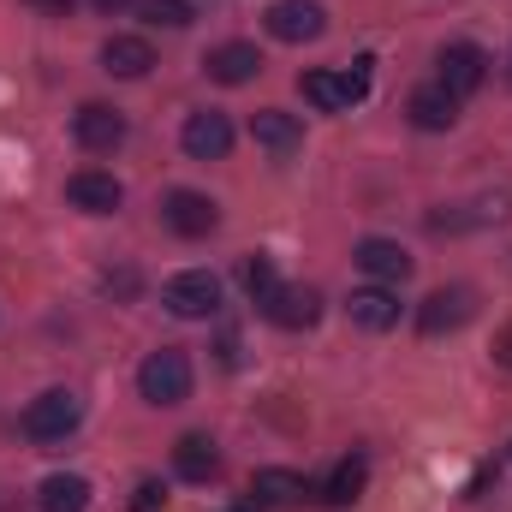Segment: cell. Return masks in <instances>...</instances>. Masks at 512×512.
<instances>
[{
	"label": "cell",
	"mask_w": 512,
	"mask_h": 512,
	"mask_svg": "<svg viewBox=\"0 0 512 512\" xmlns=\"http://www.w3.org/2000/svg\"><path fill=\"white\" fill-rule=\"evenodd\" d=\"M161 221H167L179 239H209L215 221H221V209H215L203 191H167V197H161Z\"/></svg>",
	"instance_id": "8"
},
{
	"label": "cell",
	"mask_w": 512,
	"mask_h": 512,
	"mask_svg": "<svg viewBox=\"0 0 512 512\" xmlns=\"http://www.w3.org/2000/svg\"><path fill=\"white\" fill-rule=\"evenodd\" d=\"M161 304H167L179 322H209V316L221 310V280L203 274V268H185V274H173V280L161 286Z\"/></svg>",
	"instance_id": "4"
},
{
	"label": "cell",
	"mask_w": 512,
	"mask_h": 512,
	"mask_svg": "<svg viewBox=\"0 0 512 512\" xmlns=\"http://www.w3.org/2000/svg\"><path fill=\"white\" fill-rule=\"evenodd\" d=\"M173 471H179L185 483H209V477L221 471L215 441H209V435H179V447H173Z\"/></svg>",
	"instance_id": "18"
},
{
	"label": "cell",
	"mask_w": 512,
	"mask_h": 512,
	"mask_svg": "<svg viewBox=\"0 0 512 512\" xmlns=\"http://www.w3.org/2000/svg\"><path fill=\"white\" fill-rule=\"evenodd\" d=\"M251 495L262 507H292V501H304V477L298 471H256Z\"/></svg>",
	"instance_id": "22"
},
{
	"label": "cell",
	"mask_w": 512,
	"mask_h": 512,
	"mask_svg": "<svg viewBox=\"0 0 512 512\" xmlns=\"http://www.w3.org/2000/svg\"><path fill=\"white\" fill-rule=\"evenodd\" d=\"M483 78H489V54H483L477 42H447V48H441V90L471 96Z\"/></svg>",
	"instance_id": "10"
},
{
	"label": "cell",
	"mask_w": 512,
	"mask_h": 512,
	"mask_svg": "<svg viewBox=\"0 0 512 512\" xmlns=\"http://www.w3.org/2000/svg\"><path fill=\"white\" fill-rule=\"evenodd\" d=\"M501 364H512V334H501V352H495Z\"/></svg>",
	"instance_id": "28"
},
{
	"label": "cell",
	"mask_w": 512,
	"mask_h": 512,
	"mask_svg": "<svg viewBox=\"0 0 512 512\" xmlns=\"http://www.w3.org/2000/svg\"><path fill=\"white\" fill-rule=\"evenodd\" d=\"M239 280H245V292H251L256 304H262V298H268V292L280 286V280H274V262H268V256H245V268H239Z\"/></svg>",
	"instance_id": "24"
},
{
	"label": "cell",
	"mask_w": 512,
	"mask_h": 512,
	"mask_svg": "<svg viewBox=\"0 0 512 512\" xmlns=\"http://www.w3.org/2000/svg\"><path fill=\"white\" fill-rule=\"evenodd\" d=\"M262 316H268L274 328H310V322L322 316V292H316V286H274V292L262 298Z\"/></svg>",
	"instance_id": "11"
},
{
	"label": "cell",
	"mask_w": 512,
	"mask_h": 512,
	"mask_svg": "<svg viewBox=\"0 0 512 512\" xmlns=\"http://www.w3.org/2000/svg\"><path fill=\"white\" fill-rule=\"evenodd\" d=\"M137 393H143L149 405H185V399H191V358H185L179 346L149 352L143 370H137Z\"/></svg>",
	"instance_id": "1"
},
{
	"label": "cell",
	"mask_w": 512,
	"mask_h": 512,
	"mask_svg": "<svg viewBox=\"0 0 512 512\" xmlns=\"http://www.w3.org/2000/svg\"><path fill=\"white\" fill-rule=\"evenodd\" d=\"M364 483H370V465H364V453H352V459H346V465L328 477V489H322V507H334V512L352 507V501L364 495Z\"/></svg>",
	"instance_id": "21"
},
{
	"label": "cell",
	"mask_w": 512,
	"mask_h": 512,
	"mask_svg": "<svg viewBox=\"0 0 512 512\" xmlns=\"http://www.w3.org/2000/svg\"><path fill=\"white\" fill-rule=\"evenodd\" d=\"M66 197H72V209H84V215H114V209L126 203L120 179H114V173H96V167L72 173V179H66Z\"/></svg>",
	"instance_id": "12"
},
{
	"label": "cell",
	"mask_w": 512,
	"mask_h": 512,
	"mask_svg": "<svg viewBox=\"0 0 512 512\" xmlns=\"http://www.w3.org/2000/svg\"><path fill=\"white\" fill-rule=\"evenodd\" d=\"M161 501H167V495H161V483H137V489H131V512H155Z\"/></svg>",
	"instance_id": "25"
},
{
	"label": "cell",
	"mask_w": 512,
	"mask_h": 512,
	"mask_svg": "<svg viewBox=\"0 0 512 512\" xmlns=\"http://www.w3.org/2000/svg\"><path fill=\"white\" fill-rule=\"evenodd\" d=\"M78 423H84V399L72 387H48L42 399L24 405V435L30 441H66Z\"/></svg>",
	"instance_id": "3"
},
{
	"label": "cell",
	"mask_w": 512,
	"mask_h": 512,
	"mask_svg": "<svg viewBox=\"0 0 512 512\" xmlns=\"http://www.w3.org/2000/svg\"><path fill=\"white\" fill-rule=\"evenodd\" d=\"M137 18L155 30H185L197 12H191V0H137Z\"/></svg>",
	"instance_id": "23"
},
{
	"label": "cell",
	"mask_w": 512,
	"mask_h": 512,
	"mask_svg": "<svg viewBox=\"0 0 512 512\" xmlns=\"http://www.w3.org/2000/svg\"><path fill=\"white\" fill-rule=\"evenodd\" d=\"M209 78L215 84H227V90H239V84H251L256 72H262V54H256V42H221V48H209Z\"/></svg>",
	"instance_id": "14"
},
{
	"label": "cell",
	"mask_w": 512,
	"mask_h": 512,
	"mask_svg": "<svg viewBox=\"0 0 512 512\" xmlns=\"http://www.w3.org/2000/svg\"><path fill=\"white\" fill-rule=\"evenodd\" d=\"M262 24H268L274 42H316V36L328 30V12H322L316 0H274V6L262 12Z\"/></svg>",
	"instance_id": "6"
},
{
	"label": "cell",
	"mask_w": 512,
	"mask_h": 512,
	"mask_svg": "<svg viewBox=\"0 0 512 512\" xmlns=\"http://www.w3.org/2000/svg\"><path fill=\"white\" fill-rule=\"evenodd\" d=\"M102 66H108L114 78H143V72L155 66V48H149L143 36H108V42H102Z\"/></svg>",
	"instance_id": "19"
},
{
	"label": "cell",
	"mask_w": 512,
	"mask_h": 512,
	"mask_svg": "<svg viewBox=\"0 0 512 512\" xmlns=\"http://www.w3.org/2000/svg\"><path fill=\"white\" fill-rule=\"evenodd\" d=\"M36 501H42V512H84L90 507V483L72 477V471H54V477L36 489Z\"/></svg>",
	"instance_id": "20"
},
{
	"label": "cell",
	"mask_w": 512,
	"mask_h": 512,
	"mask_svg": "<svg viewBox=\"0 0 512 512\" xmlns=\"http://www.w3.org/2000/svg\"><path fill=\"white\" fill-rule=\"evenodd\" d=\"M179 143H185V155H191V161H221V155L233 149V120H227V114H215V108H203V114H191V120H185Z\"/></svg>",
	"instance_id": "9"
},
{
	"label": "cell",
	"mask_w": 512,
	"mask_h": 512,
	"mask_svg": "<svg viewBox=\"0 0 512 512\" xmlns=\"http://www.w3.org/2000/svg\"><path fill=\"white\" fill-rule=\"evenodd\" d=\"M346 310H352V322L370 328V334H387V328L399 322V298H393L387 286H358V292L346 298Z\"/></svg>",
	"instance_id": "17"
},
{
	"label": "cell",
	"mask_w": 512,
	"mask_h": 512,
	"mask_svg": "<svg viewBox=\"0 0 512 512\" xmlns=\"http://www.w3.org/2000/svg\"><path fill=\"white\" fill-rule=\"evenodd\" d=\"M24 6H36V12H48V18H66V12H72V0H24Z\"/></svg>",
	"instance_id": "26"
},
{
	"label": "cell",
	"mask_w": 512,
	"mask_h": 512,
	"mask_svg": "<svg viewBox=\"0 0 512 512\" xmlns=\"http://www.w3.org/2000/svg\"><path fill=\"white\" fill-rule=\"evenodd\" d=\"M352 262H358L376 286H399V280L411 274V251H405V245H393V239H364V245L352 251Z\"/></svg>",
	"instance_id": "13"
},
{
	"label": "cell",
	"mask_w": 512,
	"mask_h": 512,
	"mask_svg": "<svg viewBox=\"0 0 512 512\" xmlns=\"http://www.w3.org/2000/svg\"><path fill=\"white\" fill-rule=\"evenodd\" d=\"M72 137H78L90 155H114V149L126 143V114L108 108V102H84V108L72 114Z\"/></svg>",
	"instance_id": "7"
},
{
	"label": "cell",
	"mask_w": 512,
	"mask_h": 512,
	"mask_svg": "<svg viewBox=\"0 0 512 512\" xmlns=\"http://www.w3.org/2000/svg\"><path fill=\"white\" fill-rule=\"evenodd\" d=\"M90 6H96V12H108V18H114V12H120V6H131V0H90Z\"/></svg>",
	"instance_id": "27"
},
{
	"label": "cell",
	"mask_w": 512,
	"mask_h": 512,
	"mask_svg": "<svg viewBox=\"0 0 512 512\" xmlns=\"http://www.w3.org/2000/svg\"><path fill=\"white\" fill-rule=\"evenodd\" d=\"M405 114H411V126L417 131H447L453 120H459V96L441 90V84H423V90H411Z\"/></svg>",
	"instance_id": "16"
},
{
	"label": "cell",
	"mask_w": 512,
	"mask_h": 512,
	"mask_svg": "<svg viewBox=\"0 0 512 512\" xmlns=\"http://www.w3.org/2000/svg\"><path fill=\"white\" fill-rule=\"evenodd\" d=\"M477 316V292L471 286H441V292H429L423 304H417V328L423 334H453V328H465Z\"/></svg>",
	"instance_id": "5"
},
{
	"label": "cell",
	"mask_w": 512,
	"mask_h": 512,
	"mask_svg": "<svg viewBox=\"0 0 512 512\" xmlns=\"http://www.w3.org/2000/svg\"><path fill=\"white\" fill-rule=\"evenodd\" d=\"M370 66H376V60H358L352 72H304V78H298V90H304V102H310V108L340 114V108H352V102H364V96H370Z\"/></svg>",
	"instance_id": "2"
},
{
	"label": "cell",
	"mask_w": 512,
	"mask_h": 512,
	"mask_svg": "<svg viewBox=\"0 0 512 512\" xmlns=\"http://www.w3.org/2000/svg\"><path fill=\"white\" fill-rule=\"evenodd\" d=\"M251 137L268 149V155H298L304 149V126H298V114H286V108H262V114H251Z\"/></svg>",
	"instance_id": "15"
}]
</instances>
